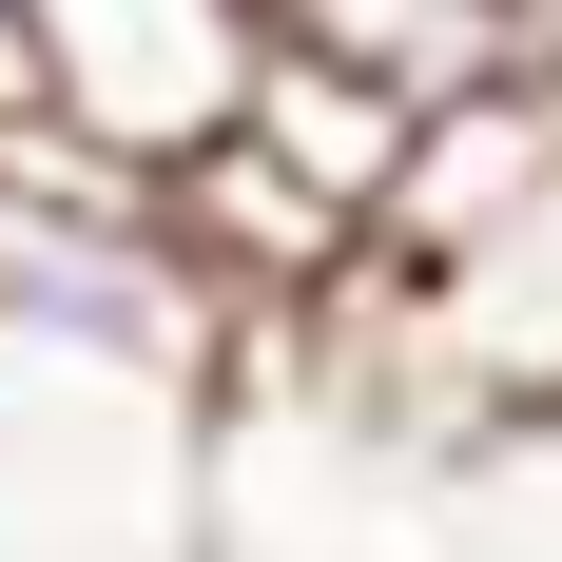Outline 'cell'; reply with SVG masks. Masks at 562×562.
I'll return each mask as SVG.
<instances>
[{
  "label": "cell",
  "instance_id": "8992f818",
  "mask_svg": "<svg viewBox=\"0 0 562 562\" xmlns=\"http://www.w3.org/2000/svg\"><path fill=\"white\" fill-rule=\"evenodd\" d=\"M543 78H562V40H543Z\"/></svg>",
  "mask_w": 562,
  "mask_h": 562
},
{
  "label": "cell",
  "instance_id": "3957f363",
  "mask_svg": "<svg viewBox=\"0 0 562 562\" xmlns=\"http://www.w3.org/2000/svg\"><path fill=\"white\" fill-rule=\"evenodd\" d=\"M233 136H252L291 194H330L349 233H389V175H407V136H427V116H407V98H369V78H330V58H252Z\"/></svg>",
  "mask_w": 562,
  "mask_h": 562
},
{
  "label": "cell",
  "instance_id": "277c9868",
  "mask_svg": "<svg viewBox=\"0 0 562 562\" xmlns=\"http://www.w3.org/2000/svg\"><path fill=\"white\" fill-rule=\"evenodd\" d=\"M0 136H40V20L0 0Z\"/></svg>",
  "mask_w": 562,
  "mask_h": 562
},
{
  "label": "cell",
  "instance_id": "5b68a950",
  "mask_svg": "<svg viewBox=\"0 0 562 562\" xmlns=\"http://www.w3.org/2000/svg\"><path fill=\"white\" fill-rule=\"evenodd\" d=\"M524 20H543V40H562V0H524Z\"/></svg>",
  "mask_w": 562,
  "mask_h": 562
},
{
  "label": "cell",
  "instance_id": "6da1fadb",
  "mask_svg": "<svg viewBox=\"0 0 562 562\" xmlns=\"http://www.w3.org/2000/svg\"><path fill=\"white\" fill-rule=\"evenodd\" d=\"M252 40L330 58V78H369V98H407V116L543 78V20H524V0H252Z\"/></svg>",
  "mask_w": 562,
  "mask_h": 562
},
{
  "label": "cell",
  "instance_id": "52a82bcc",
  "mask_svg": "<svg viewBox=\"0 0 562 562\" xmlns=\"http://www.w3.org/2000/svg\"><path fill=\"white\" fill-rule=\"evenodd\" d=\"M0 214H20V194H0Z\"/></svg>",
  "mask_w": 562,
  "mask_h": 562
},
{
  "label": "cell",
  "instance_id": "7a4b0ae2",
  "mask_svg": "<svg viewBox=\"0 0 562 562\" xmlns=\"http://www.w3.org/2000/svg\"><path fill=\"white\" fill-rule=\"evenodd\" d=\"M369 291H389V272H369ZM407 311H427V349H447L465 407H562V175L485 233V252H447Z\"/></svg>",
  "mask_w": 562,
  "mask_h": 562
}]
</instances>
